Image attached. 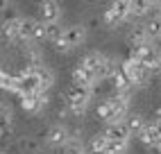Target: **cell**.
I'll return each mask as SVG.
<instances>
[{
    "label": "cell",
    "mask_w": 161,
    "mask_h": 154,
    "mask_svg": "<svg viewBox=\"0 0 161 154\" xmlns=\"http://www.w3.org/2000/svg\"><path fill=\"white\" fill-rule=\"evenodd\" d=\"M80 66L86 73H91L95 80H107V77H109L118 66L114 63V59L111 57H107L104 52H89V54H84L82 57V61H80Z\"/></svg>",
    "instance_id": "6da1fadb"
},
{
    "label": "cell",
    "mask_w": 161,
    "mask_h": 154,
    "mask_svg": "<svg viewBox=\"0 0 161 154\" xmlns=\"http://www.w3.org/2000/svg\"><path fill=\"white\" fill-rule=\"evenodd\" d=\"M127 59H134L143 66L147 73H157L159 70V50L152 43H145V46H138V48H130V57Z\"/></svg>",
    "instance_id": "7a4b0ae2"
},
{
    "label": "cell",
    "mask_w": 161,
    "mask_h": 154,
    "mask_svg": "<svg viewBox=\"0 0 161 154\" xmlns=\"http://www.w3.org/2000/svg\"><path fill=\"white\" fill-rule=\"evenodd\" d=\"M91 95H93V93L86 91V89L70 86V89L66 91V107L70 109V113L82 116V113L89 109V104H91Z\"/></svg>",
    "instance_id": "3957f363"
},
{
    "label": "cell",
    "mask_w": 161,
    "mask_h": 154,
    "mask_svg": "<svg viewBox=\"0 0 161 154\" xmlns=\"http://www.w3.org/2000/svg\"><path fill=\"white\" fill-rule=\"evenodd\" d=\"M118 70H120V73L127 77V82L132 84V89H134V86H145V84L150 82V73H147L138 61H134V59H125V61H120Z\"/></svg>",
    "instance_id": "277c9868"
},
{
    "label": "cell",
    "mask_w": 161,
    "mask_h": 154,
    "mask_svg": "<svg viewBox=\"0 0 161 154\" xmlns=\"http://www.w3.org/2000/svg\"><path fill=\"white\" fill-rule=\"evenodd\" d=\"M43 39V23L39 18L32 16H20L18 20V43H27V41H41Z\"/></svg>",
    "instance_id": "5b68a950"
},
{
    "label": "cell",
    "mask_w": 161,
    "mask_h": 154,
    "mask_svg": "<svg viewBox=\"0 0 161 154\" xmlns=\"http://www.w3.org/2000/svg\"><path fill=\"white\" fill-rule=\"evenodd\" d=\"M102 20L107 25H123L125 20H130V0H118V3H109L104 9Z\"/></svg>",
    "instance_id": "8992f818"
},
{
    "label": "cell",
    "mask_w": 161,
    "mask_h": 154,
    "mask_svg": "<svg viewBox=\"0 0 161 154\" xmlns=\"http://www.w3.org/2000/svg\"><path fill=\"white\" fill-rule=\"evenodd\" d=\"M145 147H150V152L159 154V113L154 118V123H145V127L141 129V134L136 136Z\"/></svg>",
    "instance_id": "52a82bcc"
},
{
    "label": "cell",
    "mask_w": 161,
    "mask_h": 154,
    "mask_svg": "<svg viewBox=\"0 0 161 154\" xmlns=\"http://www.w3.org/2000/svg\"><path fill=\"white\" fill-rule=\"evenodd\" d=\"M39 20H41L43 25L59 23V20H61V3H57V0H46V3H39Z\"/></svg>",
    "instance_id": "ba28073f"
},
{
    "label": "cell",
    "mask_w": 161,
    "mask_h": 154,
    "mask_svg": "<svg viewBox=\"0 0 161 154\" xmlns=\"http://www.w3.org/2000/svg\"><path fill=\"white\" fill-rule=\"evenodd\" d=\"M18 100H20V109H23L25 113L34 116L48 104V95L46 93H36V95H23V97H18Z\"/></svg>",
    "instance_id": "9c48e42d"
},
{
    "label": "cell",
    "mask_w": 161,
    "mask_h": 154,
    "mask_svg": "<svg viewBox=\"0 0 161 154\" xmlns=\"http://www.w3.org/2000/svg\"><path fill=\"white\" fill-rule=\"evenodd\" d=\"M61 39L66 41L68 48L73 50V48H77V46H82V43L86 41V27L84 25H68V27H64Z\"/></svg>",
    "instance_id": "30bf717a"
},
{
    "label": "cell",
    "mask_w": 161,
    "mask_h": 154,
    "mask_svg": "<svg viewBox=\"0 0 161 154\" xmlns=\"http://www.w3.org/2000/svg\"><path fill=\"white\" fill-rule=\"evenodd\" d=\"M46 138H48V143H50L52 147H64V145L73 138V134H70V129L64 127V125H52V127L48 129Z\"/></svg>",
    "instance_id": "8fae6325"
},
{
    "label": "cell",
    "mask_w": 161,
    "mask_h": 154,
    "mask_svg": "<svg viewBox=\"0 0 161 154\" xmlns=\"http://www.w3.org/2000/svg\"><path fill=\"white\" fill-rule=\"evenodd\" d=\"M107 140H118V143H130L132 134L127 131L125 127V120H120V123H114V125H107L104 134H102Z\"/></svg>",
    "instance_id": "7c38bea8"
},
{
    "label": "cell",
    "mask_w": 161,
    "mask_h": 154,
    "mask_svg": "<svg viewBox=\"0 0 161 154\" xmlns=\"http://www.w3.org/2000/svg\"><path fill=\"white\" fill-rule=\"evenodd\" d=\"M95 84H98V80H95L91 73H86L82 66H75L73 68V86H80V89H86V91L93 93Z\"/></svg>",
    "instance_id": "4fadbf2b"
},
{
    "label": "cell",
    "mask_w": 161,
    "mask_h": 154,
    "mask_svg": "<svg viewBox=\"0 0 161 154\" xmlns=\"http://www.w3.org/2000/svg\"><path fill=\"white\" fill-rule=\"evenodd\" d=\"M34 77L39 82V91L41 93H48L52 89V84H55V73H52L48 66H39V68H34Z\"/></svg>",
    "instance_id": "5bb4252c"
},
{
    "label": "cell",
    "mask_w": 161,
    "mask_h": 154,
    "mask_svg": "<svg viewBox=\"0 0 161 154\" xmlns=\"http://www.w3.org/2000/svg\"><path fill=\"white\" fill-rule=\"evenodd\" d=\"M159 12V3H147V0H136V3H130V18L136 16H145L150 12Z\"/></svg>",
    "instance_id": "9a60e30c"
},
{
    "label": "cell",
    "mask_w": 161,
    "mask_h": 154,
    "mask_svg": "<svg viewBox=\"0 0 161 154\" xmlns=\"http://www.w3.org/2000/svg\"><path fill=\"white\" fill-rule=\"evenodd\" d=\"M109 80H111V86H114V93H132V84L127 82V77L118 68L109 75Z\"/></svg>",
    "instance_id": "2e32d148"
},
{
    "label": "cell",
    "mask_w": 161,
    "mask_h": 154,
    "mask_svg": "<svg viewBox=\"0 0 161 154\" xmlns=\"http://www.w3.org/2000/svg\"><path fill=\"white\" fill-rule=\"evenodd\" d=\"M145 123H147V120L141 113H127V118H125V127H127V131H130L132 136L141 134V129L145 127Z\"/></svg>",
    "instance_id": "e0dca14e"
},
{
    "label": "cell",
    "mask_w": 161,
    "mask_h": 154,
    "mask_svg": "<svg viewBox=\"0 0 161 154\" xmlns=\"http://www.w3.org/2000/svg\"><path fill=\"white\" fill-rule=\"evenodd\" d=\"M145 43H150V41L145 36L143 27H134V30L127 32V46L130 48H138V46H145Z\"/></svg>",
    "instance_id": "ac0fdd59"
},
{
    "label": "cell",
    "mask_w": 161,
    "mask_h": 154,
    "mask_svg": "<svg viewBox=\"0 0 161 154\" xmlns=\"http://www.w3.org/2000/svg\"><path fill=\"white\" fill-rule=\"evenodd\" d=\"M143 32H145V36L147 41H157L159 34H161V25H159V14H154V18H150L145 25H141Z\"/></svg>",
    "instance_id": "d6986e66"
},
{
    "label": "cell",
    "mask_w": 161,
    "mask_h": 154,
    "mask_svg": "<svg viewBox=\"0 0 161 154\" xmlns=\"http://www.w3.org/2000/svg\"><path fill=\"white\" fill-rule=\"evenodd\" d=\"M86 152H91V154H107V138H104L102 134L91 136V140H89V150H86Z\"/></svg>",
    "instance_id": "ffe728a7"
},
{
    "label": "cell",
    "mask_w": 161,
    "mask_h": 154,
    "mask_svg": "<svg viewBox=\"0 0 161 154\" xmlns=\"http://www.w3.org/2000/svg\"><path fill=\"white\" fill-rule=\"evenodd\" d=\"M61 34H64V27H61L59 23L43 25V39H46V41H52V43H55V41H57Z\"/></svg>",
    "instance_id": "44dd1931"
},
{
    "label": "cell",
    "mask_w": 161,
    "mask_h": 154,
    "mask_svg": "<svg viewBox=\"0 0 161 154\" xmlns=\"http://www.w3.org/2000/svg\"><path fill=\"white\" fill-rule=\"evenodd\" d=\"M64 154H86V147L82 145L80 138H70L66 145H64Z\"/></svg>",
    "instance_id": "7402d4cb"
},
{
    "label": "cell",
    "mask_w": 161,
    "mask_h": 154,
    "mask_svg": "<svg viewBox=\"0 0 161 154\" xmlns=\"http://www.w3.org/2000/svg\"><path fill=\"white\" fill-rule=\"evenodd\" d=\"M14 86H16L14 75H9L7 70H0V89H3V91H12V93H14Z\"/></svg>",
    "instance_id": "603a6c76"
},
{
    "label": "cell",
    "mask_w": 161,
    "mask_h": 154,
    "mask_svg": "<svg viewBox=\"0 0 161 154\" xmlns=\"http://www.w3.org/2000/svg\"><path fill=\"white\" fill-rule=\"evenodd\" d=\"M130 143H118V140H107V154H127Z\"/></svg>",
    "instance_id": "cb8c5ba5"
},
{
    "label": "cell",
    "mask_w": 161,
    "mask_h": 154,
    "mask_svg": "<svg viewBox=\"0 0 161 154\" xmlns=\"http://www.w3.org/2000/svg\"><path fill=\"white\" fill-rule=\"evenodd\" d=\"M20 147L27 150V152H36L39 150V140L36 138H23L20 140Z\"/></svg>",
    "instance_id": "d4e9b609"
},
{
    "label": "cell",
    "mask_w": 161,
    "mask_h": 154,
    "mask_svg": "<svg viewBox=\"0 0 161 154\" xmlns=\"http://www.w3.org/2000/svg\"><path fill=\"white\" fill-rule=\"evenodd\" d=\"M52 46H55V50H57V52H68V50H70V48H68V43L64 41L61 36H59V39H57L55 43H52Z\"/></svg>",
    "instance_id": "484cf974"
},
{
    "label": "cell",
    "mask_w": 161,
    "mask_h": 154,
    "mask_svg": "<svg viewBox=\"0 0 161 154\" xmlns=\"http://www.w3.org/2000/svg\"><path fill=\"white\" fill-rule=\"evenodd\" d=\"M7 123H9V109H5L0 104V127H5Z\"/></svg>",
    "instance_id": "4316f807"
},
{
    "label": "cell",
    "mask_w": 161,
    "mask_h": 154,
    "mask_svg": "<svg viewBox=\"0 0 161 154\" xmlns=\"http://www.w3.org/2000/svg\"><path fill=\"white\" fill-rule=\"evenodd\" d=\"M0 39H3V30H0Z\"/></svg>",
    "instance_id": "83f0119b"
},
{
    "label": "cell",
    "mask_w": 161,
    "mask_h": 154,
    "mask_svg": "<svg viewBox=\"0 0 161 154\" xmlns=\"http://www.w3.org/2000/svg\"><path fill=\"white\" fill-rule=\"evenodd\" d=\"M0 154H3V152H0Z\"/></svg>",
    "instance_id": "f1b7e54d"
}]
</instances>
